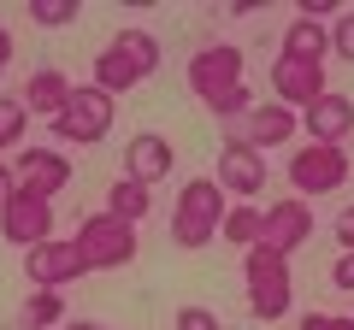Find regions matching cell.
Wrapping results in <instances>:
<instances>
[{"instance_id":"1","label":"cell","mask_w":354,"mask_h":330,"mask_svg":"<svg viewBox=\"0 0 354 330\" xmlns=\"http://www.w3.org/2000/svg\"><path fill=\"white\" fill-rule=\"evenodd\" d=\"M153 71H160V36L153 30H118L106 41V53H95V89H106L113 101L130 95L136 83H148Z\"/></svg>"},{"instance_id":"2","label":"cell","mask_w":354,"mask_h":330,"mask_svg":"<svg viewBox=\"0 0 354 330\" xmlns=\"http://www.w3.org/2000/svg\"><path fill=\"white\" fill-rule=\"evenodd\" d=\"M242 283H248V313L260 324H278L295 301V278H290V260L272 254V248H248L242 254Z\"/></svg>"},{"instance_id":"3","label":"cell","mask_w":354,"mask_h":330,"mask_svg":"<svg viewBox=\"0 0 354 330\" xmlns=\"http://www.w3.org/2000/svg\"><path fill=\"white\" fill-rule=\"evenodd\" d=\"M218 224H225V189L213 177H189L171 206V242L177 248H207V242H218Z\"/></svg>"},{"instance_id":"4","label":"cell","mask_w":354,"mask_h":330,"mask_svg":"<svg viewBox=\"0 0 354 330\" xmlns=\"http://www.w3.org/2000/svg\"><path fill=\"white\" fill-rule=\"evenodd\" d=\"M71 242H77V254H83L88 271H118V266L136 260V224H124L113 213H88Z\"/></svg>"},{"instance_id":"5","label":"cell","mask_w":354,"mask_h":330,"mask_svg":"<svg viewBox=\"0 0 354 330\" xmlns=\"http://www.w3.org/2000/svg\"><path fill=\"white\" fill-rule=\"evenodd\" d=\"M113 118H118V101L106 89H71V101H65V113L53 118V136L71 142V148H95V142L113 136Z\"/></svg>"},{"instance_id":"6","label":"cell","mask_w":354,"mask_h":330,"mask_svg":"<svg viewBox=\"0 0 354 330\" xmlns=\"http://www.w3.org/2000/svg\"><path fill=\"white\" fill-rule=\"evenodd\" d=\"M342 183H348V153L342 148H319V142H307V148L290 153V189L301 195H337Z\"/></svg>"},{"instance_id":"7","label":"cell","mask_w":354,"mask_h":330,"mask_svg":"<svg viewBox=\"0 0 354 330\" xmlns=\"http://www.w3.org/2000/svg\"><path fill=\"white\" fill-rule=\"evenodd\" d=\"M0 236L12 242V248H41V242H53V201L36 189H18L12 201L0 206Z\"/></svg>"},{"instance_id":"8","label":"cell","mask_w":354,"mask_h":330,"mask_svg":"<svg viewBox=\"0 0 354 330\" xmlns=\"http://www.w3.org/2000/svg\"><path fill=\"white\" fill-rule=\"evenodd\" d=\"M242 83V48H230V41H213V48L189 53V89L201 95L207 106L218 101V95H230Z\"/></svg>"},{"instance_id":"9","label":"cell","mask_w":354,"mask_h":330,"mask_svg":"<svg viewBox=\"0 0 354 330\" xmlns=\"http://www.w3.org/2000/svg\"><path fill=\"white\" fill-rule=\"evenodd\" d=\"M260 213H266V230H260V248H272V254H283V260H290L295 248H301V242L313 236V206H307L301 195H283V201L260 206Z\"/></svg>"},{"instance_id":"10","label":"cell","mask_w":354,"mask_h":330,"mask_svg":"<svg viewBox=\"0 0 354 330\" xmlns=\"http://www.w3.org/2000/svg\"><path fill=\"white\" fill-rule=\"evenodd\" d=\"M272 95H278L283 106H295V113H307L319 95H330L325 65H319V59H290V53H278V59H272Z\"/></svg>"},{"instance_id":"11","label":"cell","mask_w":354,"mask_h":330,"mask_svg":"<svg viewBox=\"0 0 354 330\" xmlns=\"http://www.w3.org/2000/svg\"><path fill=\"white\" fill-rule=\"evenodd\" d=\"M213 183H218L225 195H236V201L260 195V189H266V153L248 148V142H225V148H218V171H213Z\"/></svg>"},{"instance_id":"12","label":"cell","mask_w":354,"mask_h":330,"mask_svg":"<svg viewBox=\"0 0 354 330\" xmlns=\"http://www.w3.org/2000/svg\"><path fill=\"white\" fill-rule=\"evenodd\" d=\"M83 254H77V242H41V248H30L24 254V278L36 283V289H65V283H77L83 278Z\"/></svg>"},{"instance_id":"13","label":"cell","mask_w":354,"mask_h":330,"mask_svg":"<svg viewBox=\"0 0 354 330\" xmlns=\"http://www.w3.org/2000/svg\"><path fill=\"white\" fill-rule=\"evenodd\" d=\"M348 130H354V95H342V89L319 95V101L301 113V136L319 142V148H337Z\"/></svg>"},{"instance_id":"14","label":"cell","mask_w":354,"mask_h":330,"mask_svg":"<svg viewBox=\"0 0 354 330\" xmlns=\"http://www.w3.org/2000/svg\"><path fill=\"white\" fill-rule=\"evenodd\" d=\"M12 177H18V189H36V195L53 201V195L71 183V159H65L59 148H24L18 165H12Z\"/></svg>"},{"instance_id":"15","label":"cell","mask_w":354,"mask_h":330,"mask_svg":"<svg viewBox=\"0 0 354 330\" xmlns=\"http://www.w3.org/2000/svg\"><path fill=\"white\" fill-rule=\"evenodd\" d=\"M301 136V113L295 106H283V101H260L248 113V148H283V142H295Z\"/></svg>"},{"instance_id":"16","label":"cell","mask_w":354,"mask_h":330,"mask_svg":"<svg viewBox=\"0 0 354 330\" xmlns=\"http://www.w3.org/2000/svg\"><path fill=\"white\" fill-rule=\"evenodd\" d=\"M171 142L160 136V130H136L130 136V148H124V177H136V183H160L165 171H171Z\"/></svg>"},{"instance_id":"17","label":"cell","mask_w":354,"mask_h":330,"mask_svg":"<svg viewBox=\"0 0 354 330\" xmlns=\"http://www.w3.org/2000/svg\"><path fill=\"white\" fill-rule=\"evenodd\" d=\"M18 101H24V113L59 118V113H65V101H71V77L53 71V65H41V71H30V83L18 89Z\"/></svg>"},{"instance_id":"18","label":"cell","mask_w":354,"mask_h":330,"mask_svg":"<svg viewBox=\"0 0 354 330\" xmlns=\"http://www.w3.org/2000/svg\"><path fill=\"white\" fill-rule=\"evenodd\" d=\"M283 53L290 59H330V24H319V18H290V30H283Z\"/></svg>"},{"instance_id":"19","label":"cell","mask_w":354,"mask_h":330,"mask_svg":"<svg viewBox=\"0 0 354 330\" xmlns=\"http://www.w3.org/2000/svg\"><path fill=\"white\" fill-rule=\"evenodd\" d=\"M260 230H266V213L254 201H236V206H225V224H218V236L230 242V248H260Z\"/></svg>"},{"instance_id":"20","label":"cell","mask_w":354,"mask_h":330,"mask_svg":"<svg viewBox=\"0 0 354 330\" xmlns=\"http://www.w3.org/2000/svg\"><path fill=\"white\" fill-rule=\"evenodd\" d=\"M148 206H153V195H148V183H136V177H118L113 189H106V213L124 218V224H142Z\"/></svg>"},{"instance_id":"21","label":"cell","mask_w":354,"mask_h":330,"mask_svg":"<svg viewBox=\"0 0 354 330\" xmlns=\"http://www.w3.org/2000/svg\"><path fill=\"white\" fill-rule=\"evenodd\" d=\"M24 324L30 330H48V324H65V301H59V289H36L24 301Z\"/></svg>"},{"instance_id":"22","label":"cell","mask_w":354,"mask_h":330,"mask_svg":"<svg viewBox=\"0 0 354 330\" xmlns=\"http://www.w3.org/2000/svg\"><path fill=\"white\" fill-rule=\"evenodd\" d=\"M30 24H36V30H65V24H77V0H30Z\"/></svg>"},{"instance_id":"23","label":"cell","mask_w":354,"mask_h":330,"mask_svg":"<svg viewBox=\"0 0 354 330\" xmlns=\"http://www.w3.org/2000/svg\"><path fill=\"white\" fill-rule=\"evenodd\" d=\"M24 124H30L24 101H18V95H0V148H12V142L24 136Z\"/></svg>"},{"instance_id":"24","label":"cell","mask_w":354,"mask_h":330,"mask_svg":"<svg viewBox=\"0 0 354 330\" xmlns=\"http://www.w3.org/2000/svg\"><path fill=\"white\" fill-rule=\"evenodd\" d=\"M254 106H260V101H254V89H248V83H236V89H230V95H218V101L207 106V113H218V118H248Z\"/></svg>"},{"instance_id":"25","label":"cell","mask_w":354,"mask_h":330,"mask_svg":"<svg viewBox=\"0 0 354 330\" xmlns=\"http://www.w3.org/2000/svg\"><path fill=\"white\" fill-rule=\"evenodd\" d=\"M330 53L354 65V12H337V24H330Z\"/></svg>"},{"instance_id":"26","label":"cell","mask_w":354,"mask_h":330,"mask_svg":"<svg viewBox=\"0 0 354 330\" xmlns=\"http://www.w3.org/2000/svg\"><path fill=\"white\" fill-rule=\"evenodd\" d=\"M177 330H225L213 307H177Z\"/></svg>"},{"instance_id":"27","label":"cell","mask_w":354,"mask_h":330,"mask_svg":"<svg viewBox=\"0 0 354 330\" xmlns=\"http://www.w3.org/2000/svg\"><path fill=\"white\" fill-rule=\"evenodd\" d=\"M301 330H354V318L348 313H307Z\"/></svg>"},{"instance_id":"28","label":"cell","mask_w":354,"mask_h":330,"mask_svg":"<svg viewBox=\"0 0 354 330\" xmlns=\"http://www.w3.org/2000/svg\"><path fill=\"white\" fill-rule=\"evenodd\" d=\"M337 242H342V254H354V206L337 213Z\"/></svg>"},{"instance_id":"29","label":"cell","mask_w":354,"mask_h":330,"mask_svg":"<svg viewBox=\"0 0 354 330\" xmlns=\"http://www.w3.org/2000/svg\"><path fill=\"white\" fill-rule=\"evenodd\" d=\"M330 283H337V289H354V254H337V266H330Z\"/></svg>"},{"instance_id":"30","label":"cell","mask_w":354,"mask_h":330,"mask_svg":"<svg viewBox=\"0 0 354 330\" xmlns=\"http://www.w3.org/2000/svg\"><path fill=\"white\" fill-rule=\"evenodd\" d=\"M12 195H18V177H12V165H0V206L12 201Z\"/></svg>"},{"instance_id":"31","label":"cell","mask_w":354,"mask_h":330,"mask_svg":"<svg viewBox=\"0 0 354 330\" xmlns=\"http://www.w3.org/2000/svg\"><path fill=\"white\" fill-rule=\"evenodd\" d=\"M6 65H12V30L0 24V71H6Z\"/></svg>"},{"instance_id":"32","label":"cell","mask_w":354,"mask_h":330,"mask_svg":"<svg viewBox=\"0 0 354 330\" xmlns=\"http://www.w3.org/2000/svg\"><path fill=\"white\" fill-rule=\"evenodd\" d=\"M59 330H101V324H95V318H65Z\"/></svg>"}]
</instances>
